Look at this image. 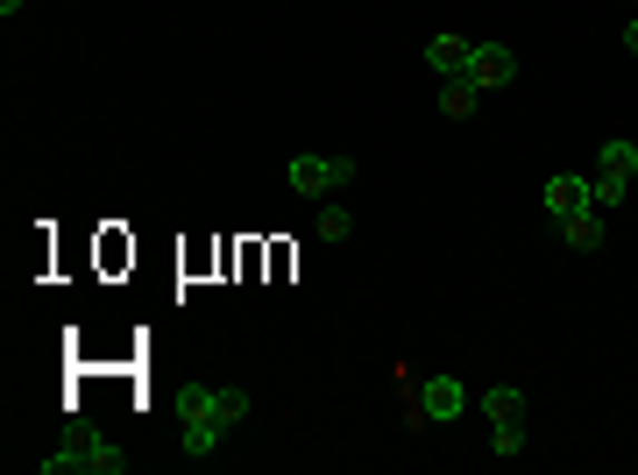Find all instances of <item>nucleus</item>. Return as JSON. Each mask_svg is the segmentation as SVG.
Here are the masks:
<instances>
[{"mask_svg": "<svg viewBox=\"0 0 638 475\" xmlns=\"http://www.w3.org/2000/svg\"><path fill=\"white\" fill-rule=\"evenodd\" d=\"M625 50H638V22H631V29H625Z\"/></svg>", "mask_w": 638, "mask_h": 475, "instance_id": "obj_15", "label": "nucleus"}, {"mask_svg": "<svg viewBox=\"0 0 638 475\" xmlns=\"http://www.w3.org/2000/svg\"><path fill=\"white\" fill-rule=\"evenodd\" d=\"M475 100H482V86H475V79H448V92H440V113H448V121H469Z\"/></svg>", "mask_w": 638, "mask_h": 475, "instance_id": "obj_8", "label": "nucleus"}, {"mask_svg": "<svg viewBox=\"0 0 638 475\" xmlns=\"http://www.w3.org/2000/svg\"><path fill=\"white\" fill-rule=\"evenodd\" d=\"M518 405H526V397H518L511 384H497V390H482V412H490V419H518Z\"/></svg>", "mask_w": 638, "mask_h": 475, "instance_id": "obj_10", "label": "nucleus"}, {"mask_svg": "<svg viewBox=\"0 0 638 475\" xmlns=\"http://www.w3.org/2000/svg\"><path fill=\"white\" fill-rule=\"evenodd\" d=\"M347 227H355V220H347L341 206H326V214H320V235H326V241H347Z\"/></svg>", "mask_w": 638, "mask_h": 475, "instance_id": "obj_13", "label": "nucleus"}, {"mask_svg": "<svg viewBox=\"0 0 638 475\" xmlns=\"http://www.w3.org/2000/svg\"><path fill=\"white\" fill-rule=\"evenodd\" d=\"M419 405H425V419H461V412H469V390H461L454 376H425Z\"/></svg>", "mask_w": 638, "mask_h": 475, "instance_id": "obj_5", "label": "nucleus"}, {"mask_svg": "<svg viewBox=\"0 0 638 475\" xmlns=\"http://www.w3.org/2000/svg\"><path fill=\"white\" fill-rule=\"evenodd\" d=\"M469 43H461V36H433V43H425V65L440 71V79H469Z\"/></svg>", "mask_w": 638, "mask_h": 475, "instance_id": "obj_6", "label": "nucleus"}, {"mask_svg": "<svg viewBox=\"0 0 638 475\" xmlns=\"http://www.w3.org/2000/svg\"><path fill=\"white\" fill-rule=\"evenodd\" d=\"M560 241H568V249H596V241H603V227H596V206H589V214H575V220H560Z\"/></svg>", "mask_w": 638, "mask_h": 475, "instance_id": "obj_9", "label": "nucleus"}, {"mask_svg": "<svg viewBox=\"0 0 638 475\" xmlns=\"http://www.w3.org/2000/svg\"><path fill=\"white\" fill-rule=\"evenodd\" d=\"M178 405H185V412H213V390H206V384H185Z\"/></svg>", "mask_w": 638, "mask_h": 475, "instance_id": "obj_14", "label": "nucleus"}, {"mask_svg": "<svg viewBox=\"0 0 638 475\" xmlns=\"http://www.w3.org/2000/svg\"><path fill=\"white\" fill-rule=\"evenodd\" d=\"M631 170H638V142L631 136H610L603 142V157H596V206H617V199H625L631 192Z\"/></svg>", "mask_w": 638, "mask_h": 475, "instance_id": "obj_1", "label": "nucleus"}, {"mask_svg": "<svg viewBox=\"0 0 638 475\" xmlns=\"http://www.w3.org/2000/svg\"><path fill=\"white\" fill-rule=\"evenodd\" d=\"M469 79H475L482 92H497V86H511V79H518V57H511L504 43H475V57H469Z\"/></svg>", "mask_w": 638, "mask_h": 475, "instance_id": "obj_4", "label": "nucleus"}, {"mask_svg": "<svg viewBox=\"0 0 638 475\" xmlns=\"http://www.w3.org/2000/svg\"><path fill=\"white\" fill-rule=\"evenodd\" d=\"M213 419H220V426L248 419V397H242V390H213Z\"/></svg>", "mask_w": 638, "mask_h": 475, "instance_id": "obj_12", "label": "nucleus"}, {"mask_svg": "<svg viewBox=\"0 0 638 475\" xmlns=\"http://www.w3.org/2000/svg\"><path fill=\"white\" fill-rule=\"evenodd\" d=\"M589 206H596V185L589 178H575V170L547 178V214L553 220H575V214H589Z\"/></svg>", "mask_w": 638, "mask_h": 475, "instance_id": "obj_3", "label": "nucleus"}, {"mask_svg": "<svg viewBox=\"0 0 638 475\" xmlns=\"http://www.w3.org/2000/svg\"><path fill=\"white\" fill-rule=\"evenodd\" d=\"M213 447H220V419H213V412H185V454L206 462Z\"/></svg>", "mask_w": 638, "mask_h": 475, "instance_id": "obj_7", "label": "nucleus"}, {"mask_svg": "<svg viewBox=\"0 0 638 475\" xmlns=\"http://www.w3.org/2000/svg\"><path fill=\"white\" fill-rule=\"evenodd\" d=\"M497 433H490V447L497 454H526V426H518V419H490Z\"/></svg>", "mask_w": 638, "mask_h": 475, "instance_id": "obj_11", "label": "nucleus"}, {"mask_svg": "<svg viewBox=\"0 0 638 475\" xmlns=\"http://www.w3.org/2000/svg\"><path fill=\"white\" fill-rule=\"evenodd\" d=\"M284 178H292V192H341V185H355V164L347 157H292Z\"/></svg>", "mask_w": 638, "mask_h": 475, "instance_id": "obj_2", "label": "nucleus"}, {"mask_svg": "<svg viewBox=\"0 0 638 475\" xmlns=\"http://www.w3.org/2000/svg\"><path fill=\"white\" fill-rule=\"evenodd\" d=\"M0 14H22V0H0Z\"/></svg>", "mask_w": 638, "mask_h": 475, "instance_id": "obj_16", "label": "nucleus"}]
</instances>
